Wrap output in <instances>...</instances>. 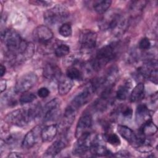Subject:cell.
Returning a JSON list of instances; mask_svg holds the SVG:
<instances>
[{
	"label": "cell",
	"mask_w": 158,
	"mask_h": 158,
	"mask_svg": "<svg viewBox=\"0 0 158 158\" xmlns=\"http://www.w3.org/2000/svg\"><path fill=\"white\" fill-rule=\"evenodd\" d=\"M131 88V82L130 80L125 81L121 85L116 92V97L118 100H125L130 93Z\"/></svg>",
	"instance_id": "603a6c76"
},
{
	"label": "cell",
	"mask_w": 158,
	"mask_h": 158,
	"mask_svg": "<svg viewBox=\"0 0 158 158\" xmlns=\"http://www.w3.org/2000/svg\"><path fill=\"white\" fill-rule=\"evenodd\" d=\"M119 71L118 68L116 66H113L110 67L107 72L106 73V75L102 78V85L101 86L103 87L104 89H112L113 86L115 83L118 77Z\"/></svg>",
	"instance_id": "9a60e30c"
},
{
	"label": "cell",
	"mask_w": 158,
	"mask_h": 158,
	"mask_svg": "<svg viewBox=\"0 0 158 158\" xmlns=\"http://www.w3.org/2000/svg\"><path fill=\"white\" fill-rule=\"evenodd\" d=\"M36 99V96L33 93L28 91L24 92L22 94L19 98V102L21 104H26L31 103Z\"/></svg>",
	"instance_id": "f1b7e54d"
},
{
	"label": "cell",
	"mask_w": 158,
	"mask_h": 158,
	"mask_svg": "<svg viewBox=\"0 0 158 158\" xmlns=\"http://www.w3.org/2000/svg\"><path fill=\"white\" fill-rule=\"evenodd\" d=\"M96 136V135L89 131L77 138L73 146V154L76 156H82L89 151Z\"/></svg>",
	"instance_id": "5b68a950"
},
{
	"label": "cell",
	"mask_w": 158,
	"mask_h": 158,
	"mask_svg": "<svg viewBox=\"0 0 158 158\" xmlns=\"http://www.w3.org/2000/svg\"><path fill=\"white\" fill-rule=\"evenodd\" d=\"M112 4L110 0H102L95 1L93 4V9L98 14H104L109 9Z\"/></svg>",
	"instance_id": "d4e9b609"
},
{
	"label": "cell",
	"mask_w": 158,
	"mask_h": 158,
	"mask_svg": "<svg viewBox=\"0 0 158 158\" xmlns=\"http://www.w3.org/2000/svg\"><path fill=\"white\" fill-rule=\"evenodd\" d=\"M69 16L67 9L60 4L48 9L44 13V21L49 25H54L65 21Z\"/></svg>",
	"instance_id": "277c9868"
},
{
	"label": "cell",
	"mask_w": 158,
	"mask_h": 158,
	"mask_svg": "<svg viewBox=\"0 0 158 158\" xmlns=\"http://www.w3.org/2000/svg\"><path fill=\"white\" fill-rule=\"evenodd\" d=\"M118 113L120 114L121 116L127 120H130L132 117L133 110L129 106H122L118 109Z\"/></svg>",
	"instance_id": "4dcf8cb0"
},
{
	"label": "cell",
	"mask_w": 158,
	"mask_h": 158,
	"mask_svg": "<svg viewBox=\"0 0 158 158\" xmlns=\"http://www.w3.org/2000/svg\"><path fill=\"white\" fill-rule=\"evenodd\" d=\"M42 128L41 126L36 125L30 130L23 138L22 142V148L30 149L33 147L41 138Z\"/></svg>",
	"instance_id": "30bf717a"
},
{
	"label": "cell",
	"mask_w": 158,
	"mask_h": 158,
	"mask_svg": "<svg viewBox=\"0 0 158 158\" xmlns=\"http://www.w3.org/2000/svg\"><path fill=\"white\" fill-rule=\"evenodd\" d=\"M118 51V43L113 42L100 48L91 61V67L99 71L113 60Z\"/></svg>",
	"instance_id": "7a4b0ae2"
},
{
	"label": "cell",
	"mask_w": 158,
	"mask_h": 158,
	"mask_svg": "<svg viewBox=\"0 0 158 158\" xmlns=\"http://www.w3.org/2000/svg\"><path fill=\"white\" fill-rule=\"evenodd\" d=\"M59 33L62 36L65 38L70 36L72 34V28L71 25L69 23H64L59 27Z\"/></svg>",
	"instance_id": "f546056e"
},
{
	"label": "cell",
	"mask_w": 158,
	"mask_h": 158,
	"mask_svg": "<svg viewBox=\"0 0 158 158\" xmlns=\"http://www.w3.org/2000/svg\"><path fill=\"white\" fill-rule=\"evenodd\" d=\"M20 136L17 134H11L6 137L4 140V143L9 146H14L17 144Z\"/></svg>",
	"instance_id": "1f68e13d"
},
{
	"label": "cell",
	"mask_w": 158,
	"mask_h": 158,
	"mask_svg": "<svg viewBox=\"0 0 158 158\" xmlns=\"http://www.w3.org/2000/svg\"><path fill=\"white\" fill-rule=\"evenodd\" d=\"M43 76L48 80H58L61 76L60 69L55 64L48 63L43 68Z\"/></svg>",
	"instance_id": "2e32d148"
},
{
	"label": "cell",
	"mask_w": 158,
	"mask_h": 158,
	"mask_svg": "<svg viewBox=\"0 0 158 158\" xmlns=\"http://www.w3.org/2000/svg\"><path fill=\"white\" fill-rule=\"evenodd\" d=\"M90 153L96 157H110L113 156V154L107 149L106 146L102 142L101 138L96 135L94 141L89 149Z\"/></svg>",
	"instance_id": "5bb4252c"
},
{
	"label": "cell",
	"mask_w": 158,
	"mask_h": 158,
	"mask_svg": "<svg viewBox=\"0 0 158 158\" xmlns=\"http://www.w3.org/2000/svg\"><path fill=\"white\" fill-rule=\"evenodd\" d=\"M70 52V47L65 44H60L56 46L54 49L55 56L57 57H62Z\"/></svg>",
	"instance_id": "4316f807"
},
{
	"label": "cell",
	"mask_w": 158,
	"mask_h": 158,
	"mask_svg": "<svg viewBox=\"0 0 158 158\" xmlns=\"http://www.w3.org/2000/svg\"><path fill=\"white\" fill-rule=\"evenodd\" d=\"M144 96V85L143 83H138L130 94V101L131 102H136L142 100Z\"/></svg>",
	"instance_id": "44dd1931"
},
{
	"label": "cell",
	"mask_w": 158,
	"mask_h": 158,
	"mask_svg": "<svg viewBox=\"0 0 158 158\" xmlns=\"http://www.w3.org/2000/svg\"><path fill=\"white\" fill-rule=\"evenodd\" d=\"M117 131L123 138L135 146L138 140V136L130 128L125 125H118L117 126Z\"/></svg>",
	"instance_id": "ac0fdd59"
},
{
	"label": "cell",
	"mask_w": 158,
	"mask_h": 158,
	"mask_svg": "<svg viewBox=\"0 0 158 158\" xmlns=\"http://www.w3.org/2000/svg\"><path fill=\"white\" fill-rule=\"evenodd\" d=\"M95 91L94 88L91 83H90L88 86L86 87L73 98L69 106L77 111L78 109L88 102L92 95V93Z\"/></svg>",
	"instance_id": "52a82bcc"
},
{
	"label": "cell",
	"mask_w": 158,
	"mask_h": 158,
	"mask_svg": "<svg viewBox=\"0 0 158 158\" xmlns=\"http://www.w3.org/2000/svg\"><path fill=\"white\" fill-rule=\"evenodd\" d=\"M31 4H35L36 6H48L50 5L51 2L50 1H33L30 2Z\"/></svg>",
	"instance_id": "d590c367"
},
{
	"label": "cell",
	"mask_w": 158,
	"mask_h": 158,
	"mask_svg": "<svg viewBox=\"0 0 158 158\" xmlns=\"http://www.w3.org/2000/svg\"><path fill=\"white\" fill-rule=\"evenodd\" d=\"M96 41L97 34L91 30H84L79 36L80 46L84 50H91L93 49L96 44Z\"/></svg>",
	"instance_id": "9c48e42d"
},
{
	"label": "cell",
	"mask_w": 158,
	"mask_h": 158,
	"mask_svg": "<svg viewBox=\"0 0 158 158\" xmlns=\"http://www.w3.org/2000/svg\"><path fill=\"white\" fill-rule=\"evenodd\" d=\"M33 38L41 44L49 43L53 38V33L47 26L41 25L38 26L33 31Z\"/></svg>",
	"instance_id": "4fadbf2b"
},
{
	"label": "cell",
	"mask_w": 158,
	"mask_h": 158,
	"mask_svg": "<svg viewBox=\"0 0 158 158\" xmlns=\"http://www.w3.org/2000/svg\"><path fill=\"white\" fill-rule=\"evenodd\" d=\"M92 127V117L89 113L83 114L79 118L75 130V137L78 138L83 135L90 131Z\"/></svg>",
	"instance_id": "8fae6325"
},
{
	"label": "cell",
	"mask_w": 158,
	"mask_h": 158,
	"mask_svg": "<svg viewBox=\"0 0 158 158\" xmlns=\"http://www.w3.org/2000/svg\"><path fill=\"white\" fill-rule=\"evenodd\" d=\"M38 80V76L33 72L23 74L17 80L15 86V91L16 93H20L28 91L37 83Z\"/></svg>",
	"instance_id": "8992f818"
},
{
	"label": "cell",
	"mask_w": 158,
	"mask_h": 158,
	"mask_svg": "<svg viewBox=\"0 0 158 158\" xmlns=\"http://www.w3.org/2000/svg\"><path fill=\"white\" fill-rule=\"evenodd\" d=\"M73 81L67 77L60 80L58 84V93L60 96L66 95L70 92L73 86Z\"/></svg>",
	"instance_id": "cb8c5ba5"
},
{
	"label": "cell",
	"mask_w": 158,
	"mask_h": 158,
	"mask_svg": "<svg viewBox=\"0 0 158 158\" xmlns=\"http://www.w3.org/2000/svg\"><path fill=\"white\" fill-rule=\"evenodd\" d=\"M157 131V126L151 120H148L140 126L139 134L144 136H150L154 135Z\"/></svg>",
	"instance_id": "7402d4cb"
},
{
	"label": "cell",
	"mask_w": 158,
	"mask_h": 158,
	"mask_svg": "<svg viewBox=\"0 0 158 158\" xmlns=\"http://www.w3.org/2000/svg\"><path fill=\"white\" fill-rule=\"evenodd\" d=\"M6 71V67L5 66H4L2 64H1V67H0V72H1V77H2L3 75L5 74Z\"/></svg>",
	"instance_id": "f35d334b"
},
{
	"label": "cell",
	"mask_w": 158,
	"mask_h": 158,
	"mask_svg": "<svg viewBox=\"0 0 158 158\" xmlns=\"http://www.w3.org/2000/svg\"><path fill=\"white\" fill-rule=\"evenodd\" d=\"M42 115V108L40 105L16 109L9 113L5 120L12 125L24 127Z\"/></svg>",
	"instance_id": "6da1fadb"
},
{
	"label": "cell",
	"mask_w": 158,
	"mask_h": 158,
	"mask_svg": "<svg viewBox=\"0 0 158 158\" xmlns=\"http://www.w3.org/2000/svg\"><path fill=\"white\" fill-rule=\"evenodd\" d=\"M112 156L117 157H130L131 154L127 151L122 150V151H119L118 152L115 153V154H113Z\"/></svg>",
	"instance_id": "e575fe53"
},
{
	"label": "cell",
	"mask_w": 158,
	"mask_h": 158,
	"mask_svg": "<svg viewBox=\"0 0 158 158\" xmlns=\"http://www.w3.org/2000/svg\"><path fill=\"white\" fill-rule=\"evenodd\" d=\"M103 30H110L113 33L119 35L124 33L128 27L127 19L119 12L114 11L107 14L100 24Z\"/></svg>",
	"instance_id": "3957f363"
},
{
	"label": "cell",
	"mask_w": 158,
	"mask_h": 158,
	"mask_svg": "<svg viewBox=\"0 0 158 158\" xmlns=\"http://www.w3.org/2000/svg\"><path fill=\"white\" fill-rule=\"evenodd\" d=\"M58 132L57 125L52 124L43 128L41 130V138L43 142H49L52 141L56 136Z\"/></svg>",
	"instance_id": "d6986e66"
},
{
	"label": "cell",
	"mask_w": 158,
	"mask_h": 158,
	"mask_svg": "<svg viewBox=\"0 0 158 158\" xmlns=\"http://www.w3.org/2000/svg\"><path fill=\"white\" fill-rule=\"evenodd\" d=\"M68 143V138L66 135L64 134L48 148L44 154V156L47 157H53L56 156L67 146Z\"/></svg>",
	"instance_id": "7c38bea8"
},
{
	"label": "cell",
	"mask_w": 158,
	"mask_h": 158,
	"mask_svg": "<svg viewBox=\"0 0 158 158\" xmlns=\"http://www.w3.org/2000/svg\"><path fill=\"white\" fill-rule=\"evenodd\" d=\"M67 77L72 80L80 81L83 78V74L82 72L75 66H72L68 68L66 72Z\"/></svg>",
	"instance_id": "484cf974"
},
{
	"label": "cell",
	"mask_w": 158,
	"mask_h": 158,
	"mask_svg": "<svg viewBox=\"0 0 158 158\" xmlns=\"http://www.w3.org/2000/svg\"><path fill=\"white\" fill-rule=\"evenodd\" d=\"M6 86H7V84H6V80L5 79H1V81H0V90H1V93H2L3 91H4L6 89Z\"/></svg>",
	"instance_id": "8d00e7d4"
},
{
	"label": "cell",
	"mask_w": 158,
	"mask_h": 158,
	"mask_svg": "<svg viewBox=\"0 0 158 158\" xmlns=\"http://www.w3.org/2000/svg\"><path fill=\"white\" fill-rule=\"evenodd\" d=\"M60 114V102L54 98L48 102L42 109V115L44 122H50L56 119Z\"/></svg>",
	"instance_id": "ba28073f"
},
{
	"label": "cell",
	"mask_w": 158,
	"mask_h": 158,
	"mask_svg": "<svg viewBox=\"0 0 158 158\" xmlns=\"http://www.w3.org/2000/svg\"><path fill=\"white\" fill-rule=\"evenodd\" d=\"M76 112L77 110H74L69 106L66 108L61 121V126L64 130L70 128V125L73 122L76 116Z\"/></svg>",
	"instance_id": "ffe728a7"
},
{
	"label": "cell",
	"mask_w": 158,
	"mask_h": 158,
	"mask_svg": "<svg viewBox=\"0 0 158 158\" xmlns=\"http://www.w3.org/2000/svg\"><path fill=\"white\" fill-rule=\"evenodd\" d=\"M103 139L112 146H117L121 144V141L119 137L117 136V135L114 133H109L105 134Z\"/></svg>",
	"instance_id": "83f0119b"
},
{
	"label": "cell",
	"mask_w": 158,
	"mask_h": 158,
	"mask_svg": "<svg viewBox=\"0 0 158 158\" xmlns=\"http://www.w3.org/2000/svg\"><path fill=\"white\" fill-rule=\"evenodd\" d=\"M151 120L149 110L146 104H139L137 106L135 112L136 123L141 126L148 120Z\"/></svg>",
	"instance_id": "e0dca14e"
},
{
	"label": "cell",
	"mask_w": 158,
	"mask_h": 158,
	"mask_svg": "<svg viewBox=\"0 0 158 158\" xmlns=\"http://www.w3.org/2000/svg\"><path fill=\"white\" fill-rule=\"evenodd\" d=\"M151 43L149 39L148 38H146V37L142 38L139 41V44H138L139 48L142 50H147V49H149L151 47Z\"/></svg>",
	"instance_id": "d6a6232c"
},
{
	"label": "cell",
	"mask_w": 158,
	"mask_h": 158,
	"mask_svg": "<svg viewBox=\"0 0 158 158\" xmlns=\"http://www.w3.org/2000/svg\"><path fill=\"white\" fill-rule=\"evenodd\" d=\"M8 157H22L23 155L21 153L17 152H12L9 154L7 156Z\"/></svg>",
	"instance_id": "74e56055"
},
{
	"label": "cell",
	"mask_w": 158,
	"mask_h": 158,
	"mask_svg": "<svg viewBox=\"0 0 158 158\" xmlns=\"http://www.w3.org/2000/svg\"><path fill=\"white\" fill-rule=\"evenodd\" d=\"M38 95L41 98H47L50 93L49 90L46 87H42L38 90Z\"/></svg>",
	"instance_id": "836d02e7"
}]
</instances>
